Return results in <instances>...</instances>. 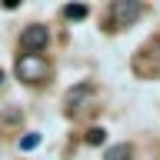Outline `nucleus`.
<instances>
[{"mask_svg": "<svg viewBox=\"0 0 160 160\" xmlns=\"http://www.w3.org/2000/svg\"><path fill=\"white\" fill-rule=\"evenodd\" d=\"M43 73H47V60L40 53H20L17 57V77L20 80L37 83V80H43Z\"/></svg>", "mask_w": 160, "mask_h": 160, "instance_id": "obj_1", "label": "nucleus"}, {"mask_svg": "<svg viewBox=\"0 0 160 160\" xmlns=\"http://www.w3.org/2000/svg\"><path fill=\"white\" fill-rule=\"evenodd\" d=\"M47 40H50L47 27H40V23H33V27H27L23 33H20V47L27 50V53H40V50L47 47Z\"/></svg>", "mask_w": 160, "mask_h": 160, "instance_id": "obj_2", "label": "nucleus"}, {"mask_svg": "<svg viewBox=\"0 0 160 160\" xmlns=\"http://www.w3.org/2000/svg\"><path fill=\"white\" fill-rule=\"evenodd\" d=\"M137 17H140V3H133V0H117L113 3V20L117 23H133Z\"/></svg>", "mask_w": 160, "mask_h": 160, "instance_id": "obj_3", "label": "nucleus"}, {"mask_svg": "<svg viewBox=\"0 0 160 160\" xmlns=\"http://www.w3.org/2000/svg\"><path fill=\"white\" fill-rule=\"evenodd\" d=\"M103 160H130V147L127 143H117V147H110L103 153Z\"/></svg>", "mask_w": 160, "mask_h": 160, "instance_id": "obj_4", "label": "nucleus"}, {"mask_svg": "<svg viewBox=\"0 0 160 160\" xmlns=\"http://www.w3.org/2000/svg\"><path fill=\"white\" fill-rule=\"evenodd\" d=\"M87 143H90V147H100V143H107V130H103V127L87 130Z\"/></svg>", "mask_w": 160, "mask_h": 160, "instance_id": "obj_5", "label": "nucleus"}, {"mask_svg": "<svg viewBox=\"0 0 160 160\" xmlns=\"http://www.w3.org/2000/svg\"><path fill=\"white\" fill-rule=\"evenodd\" d=\"M63 17L67 20H83L87 17V7L83 3H70V7H63Z\"/></svg>", "mask_w": 160, "mask_h": 160, "instance_id": "obj_6", "label": "nucleus"}, {"mask_svg": "<svg viewBox=\"0 0 160 160\" xmlns=\"http://www.w3.org/2000/svg\"><path fill=\"white\" fill-rule=\"evenodd\" d=\"M40 147V133H27V137H20V150H33Z\"/></svg>", "mask_w": 160, "mask_h": 160, "instance_id": "obj_7", "label": "nucleus"}, {"mask_svg": "<svg viewBox=\"0 0 160 160\" xmlns=\"http://www.w3.org/2000/svg\"><path fill=\"white\" fill-rule=\"evenodd\" d=\"M0 83H3V70H0Z\"/></svg>", "mask_w": 160, "mask_h": 160, "instance_id": "obj_8", "label": "nucleus"}]
</instances>
